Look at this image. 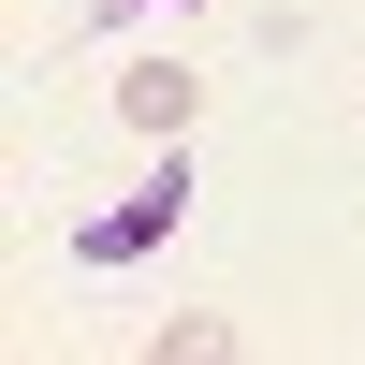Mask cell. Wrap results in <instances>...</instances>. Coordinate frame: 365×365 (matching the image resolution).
Masks as SVG:
<instances>
[{"instance_id": "1", "label": "cell", "mask_w": 365, "mask_h": 365, "mask_svg": "<svg viewBox=\"0 0 365 365\" xmlns=\"http://www.w3.org/2000/svg\"><path fill=\"white\" fill-rule=\"evenodd\" d=\"M175 220H190V175H175V146H161V175H146L132 205H103V220H73V263H88V278H117V263L175 249Z\"/></svg>"}, {"instance_id": "2", "label": "cell", "mask_w": 365, "mask_h": 365, "mask_svg": "<svg viewBox=\"0 0 365 365\" xmlns=\"http://www.w3.org/2000/svg\"><path fill=\"white\" fill-rule=\"evenodd\" d=\"M117 117H132L146 146H175L205 117V73H190V58H132V73H117Z\"/></svg>"}, {"instance_id": "3", "label": "cell", "mask_w": 365, "mask_h": 365, "mask_svg": "<svg viewBox=\"0 0 365 365\" xmlns=\"http://www.w3.org/2000/svg\"><path fill=\"white\" fill-rule=\"evenodd\" d=\"M146 351H161V365H220V351H234V322H205V307H190V322H161Z\"/></svg>"}]
</instances>
